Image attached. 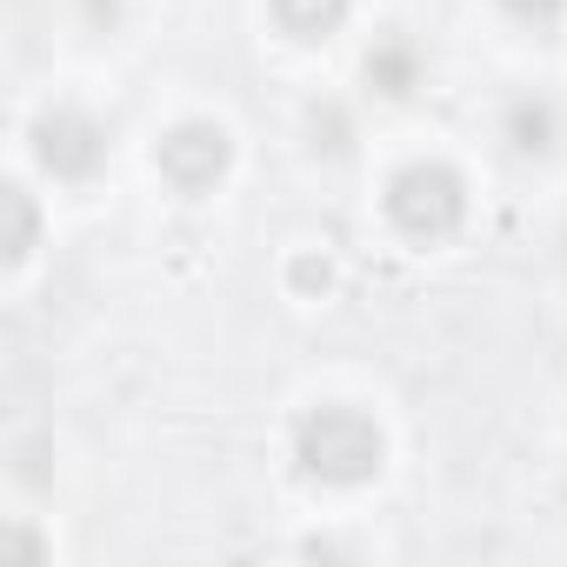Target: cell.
<instances>
[{
    "label": "cell",
    "mask_w": 567,
    "mask_h": 567,
    "mask_svg": "<svg viewBox=\"0 0 567 567\" xmlns=\"http://www.w3.org/2000/svg\"><path fill=\"white\" fill-rule=\"evenodd\" d=\"M381 427L361 414V408H308L301 427H295V461L308 481H328V487H354V481H374L381 474Z\"/></svg>",
    "instance_id": "cell-1"
},
{
    "label": "cell",
    "mask_w": 567,
    "mask_h": 567,
    "mask_svg": "<svg viewBox=\"0 0 567 567\" xmlns=\"http://www.w3.org/2000/svg\"><path fill=\"white\" fill-rule=\"evenodd\" d=\"M461 214H467V187L441 161H414L388 181V220L408 240H447L461 227Z\"/></svg>",
    "instance_id": "cell-2"
},
{
    "label": "cell",
    "mask_w": 567,
    "mask_h": 567,
    "mask_svg": "<svg viewBox=\"0 0 567 567\" xmlns=\"http://www.w3.org/2000/svg\"><path fill=\"white\" fill-rule=\"evenodd\" d=\"M34 154H41V167H48L54 181H87V174L101 167V154H107V134H101L94 114L54 107V114H41V127H34Z\"/></svg>",
    "instance_id": "cell-3"
},
{
    "label": "cell",
    "mask_w": 567,
    "mask_h": 567,
    "mask_svg": "<svg viewBox=\"0 0 567 567\" xmlns=\"http://www.w3.org/2000/svg\"><path fill=\"white\" fill-rule=\"evenodd\" d=\"M154 161H161V174H167L181 194H207V187L227 174L234 147H227V134H220L214 121H181L174 134H161Z\"/></svg>",
    "instance_id": "cell-4"
},
{
    "label": "cell",
    "mask_w": 567,
    "mask_h": 567,
    "mask_svg": "<svg viewBox=\"0 0 567 567\" xmlns=\"http://www.w3.org/2000/svg\"><path fill=\"white\" fill-rule=\"evenodd\" d=\"M274 21L295 41H328L348 21V0H274Z\"/></svg>",
    "instance_id": "cell-5"
},
{
    "label": "cell",
    "mask_w": 567,
    "mask_h": 567,
    "mask_svg": "<svg viewBox=\"0 0 567 567\" xmlns=\"http://www.w3.org/2000/svg\"><path fill=\"white\" fill-rule=\"evenodd\" d=\"M554 134H560V121H554L547 101H514V107H507V141H514V154H547Z\"/></svg>",
    "instance_id": "cell-6"
},
{
    "label": "cell",
    "mask_w": 567,
    "mask_h": 567,
    "mask_svg": "<svg viewBox=\"0 0 567 567\" xmlns=\"http://www.w3.org/2000/svg\"><path fill=\"white\" fill-rule=\"evenodd\" d=\"M368 81L381 87V94H414V81H421V61H414V48L408 41H388V48H374L368 54Z\"/></svg>",
    "instance_id": "cell-7"
},
{
    "label": "cell",
    "mask_w": 567,
    "mask_h": 567,
    "mask_svg": "<svg viewBox=\"0 0 567 567\" xmlns=\"http://www.w3.org/2000/svg\"><path fill=\"white\" fill-rule=\"evenodd\" d=\"M0 200H8V267H21L34 247V200H28V187H8Z\"/></svg>",
    "instance_id": "cell-8"
},
{
    "label": "cell",
    "mask_w": 567,
    "mask_h": 567,
    "mask_svg": "<svg viewBox=\"0 0 567 567\" xmlns=\"http://www.w3.org/2000/svg\"><path fill=\"white\" fill-rule=\"evenodd\" d=\"M501 8H507L520 28H534V34H540V28H554V21H560L567 0H501Z\"/></svg>",
    "instance_id": "cell-9"
},
{
    "label": "cell",
    "mask_w": 567,
    "mask_h": 567,
    "mask_svg": "<svg viewBox=\"0 0 567 567\" xmlns=\"http://www.w3.org/2000/svg\"><path fill=\"white\" fill-rule=\"evenodd\" d=\"M295 288H328V260H295Z\"/></svg>",
    "instance_id": "cell-10"
}]
</instances>
